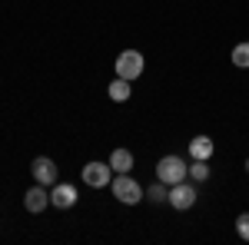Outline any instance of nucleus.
I'll return each instance as SVG.
<instances>
[{"label":"nucleus","mask_w":249,"mask_h":245,"mask_svg":"<svg viewBox=\"0 0 249 245\" xmlns=\"http://www.w3.org/2000/svg\"><path fill=\"white\" fill-rule=\"evenodd\" d=\"M110 189H113V196H116V202H123V206H136L146 192H143V186L136 182L130 172H116V179L110 182Z\"/></svg>","instance_id":"nucleus-1"},{"label":"nucleus","mask_w":249,"mask_h":245,"mask_svg":"<svg viewBox=\"0 0 249 245\" xmlns=\"http://www.w3.org/2000/svg\"><path fill=\"white\" fill-rule=\"evenodd\" d=\"M246 172H249V159H246Z\"/></svg>","instance_id":"nucleus-16"},{"label":"nucleus","mask_w":249,"mask_h":245,"mask_svg":"<svg viewBox=\"0 0 249 245\" xmlns=\"http://www.w3.org/2000/svg\"><path fill=\"white\" fill-rule=\"evenodd\" d=\"M146 199H150V202H170V186L156 179V186L146 189Z\"/></svg>","instance_id":"nucleus-13"},{"label":"nucleus","mask_w":249,"mask_h":245,"mask_svg":"<svg viewBox=\"0 0 249 245\" xmlns=\"http://www.w3.org/2000/svg\"><path fill=\"white\" fill-rule=\"evenodd\" d=\"M232 66L249 70V43H236V47H232Z\"/></svg>","instance_id":"nucleus-14"},{"label":"nucleus","mask_w":249,"mask_h":245,"mask_svg":"<svg viewBox=\"0 0 249 245\" xmlns=\"http://www.w3.org/2000/svg\"><path fill=\"white\" fill-rule=\"evenodd\" d=\"M210 159H193V166H190V179L193 182H206L210 179Z\"/></svg>","instance_id":"nucleus-12"},{"label":"nucleus","mask_w":249,"mask_h":245,"mask_svg":"<svg viewBox=\"0 0 249 245\" xmlns=\"http://www.w3.org/2000/svg\"><path fill=\"white\" fill-rule=\"evenodd\" d=\"M116 76H123V80H140L143 76V66H146V60H143V53L140 50H123L120 57H116Z\"/></svg>","instance_id":"nucleus-3"},{"label":"nucleus","mask_w":249,"mask_h":245,"mask_svg":"<svg viewBox=\"0 0 249 245\" xmlns=\"http://www.w3.org/2000/svg\"><path fill=\"white\" fill-rule=\"evenodd\" d=\"M50 206V192H47V186H34V189H27V192H23V209H27V212H34V215H37V212H43V209Z\"/></svg>","instance_id":"nucleus-8"},{"label":"nucleus","mask_w":249,"mask_h":245,"mask_svg":"<svg viewBox=\"0 0 249 245\" xmlns=\"http://www.w3.org/2000/svg\"><path fill=\"white\" fill-rule=\"evenodd\" d=\"M170 206L176 209V212H186V209L196 206V182L183 179V182L170 186Z\"/></svg>","instance_id":"nucleus-4"},{"label":"nucleus","mask_w":249,"mask_h":245,"mask_svg":"<svg viewBox=\"0 0 249 245\" xmlns=\"http://www.w3.org/2000/svg\"><path fill=\"white\" fill-rule=\"evenodd\" d=\"M83 182L90 189H107L110 182H113V169H110V163H87L83 166Z\"/></svg>","instance_id":"nucleus-5"},{"label":"nucleus","mask_w":249,"mask_h":245,"mask_svg":"<svg viewBox=\"0 0 249 245\" xmlns=\"http://www.w3.org/2000/svg\"><path fill=\"white\" fill-rule=\"evenodd\" d=\"M156 179L166 182V186H176V182L190 179V166L183 163V156H163L156 163Z\"/></svg>","instance_id":"nucleus-2"},{"label":"nucleus","mask_w":249,"mask_h":245,"mask_svg":"<svg viewBox=\"0 0 249 245\" xmlns=\"http://www.w3.org/2000/svg\"><path fill=\"white\" fill-rule=\"evenodd\" d=\"M213 152H216V146H213L210 136H193L190 139V156L193 159H210Z\"/></svg>","instance_id":"nucleus-9"},{"label":"nucleus","mask_w":249,"mask_h":245,"mask_svg":"<svg viewBox=\"0 0 249 245\" xmlns=\"http://www.w3.org/2000/svg\"><path fill=\"white\" fill-rule=\"evenodd\" d=\"M236 235H239L243 242H249V212L236 215Z\"/></svg>","instance_id":"nucleus-15"},{"label":"nucleus","mask_w":249,"mask_h":245,"mask_svg":"<svg viewBox=\"0 0 249 245\" xmlns=\"http://www.w3.org/2000/svg\"><path fill=\"white\" fill-rule=\"evenodd\" d=\"M110 169L113 172H130L133 169V152L130 149H113L110 152Z\"/></svg>","instance_id":"nucleus-10"},{"label":"nucleus","mask_w":249,"mask_h":245,"mask_svg":"<svg viewBox=\"0 0 249 245\" xmlns=\"http://www.w3.org/2000/svg\"><path fill=\"white\" fill-rule=\"evenodd\" d=\"M30 172H34V182H40V186L60 182V169H57V163H53L50 156H37V159L30 163Z\"/></svg>","instance_id":"nucleus-6"},{"label":"nucleus","mask_w":249,"mask_h":245,"mask_svg":"<svg viewBox=\"0 0 249 245\" xmlns=\"http://www.w3.org/2000/svg\"><path fill=\"white\" fill-rule=\"evenodd\" d=\"M50 206L73 209L77 206V186H70V182H53V189H50Z\"/></svg>","instance_id":"nucleus-7"},{"label":"nucleus","mask_w":249,"mask_h":245,"mask_svg":"<svg viewBox=\"0 0 249 245\" xmlns=\"http://www.w3.org/2000/svg\"><path fill=\"white\" fill-rule=\"evenodd\" d=\"M107 93H110V99H113V103H126V99H130V93H133V86H130V80L116 76L113 83H110V90H107Z\"/></svg>","instance_id":"nucleus-11"}]
</instances>
